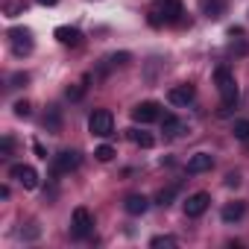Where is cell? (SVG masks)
<instances>
[{
    "label": "cell",
    "mask_w": 249,
    "mask_h": 249,
    "mask_svg": "<svg viewBox=\"0 0 249 249\" xmlns=\"http://www.w3.org/2000/svg\"><path fill=\"white\" fill-rule=\"evenodd\" d=\"M94 231V217H91V211L85 208V205H79V208H73V214H71V234L73 237H88Z\"/></svg>",
    "instance_id": "obj_4"
},
{
    "label": "cell",
    "mask_w": 249,
    "mask_h": 249,
    "mask_svg": "<svg viewBox=\"0 0 249 249\" xmlns=\"http://www.w3.org/2000/svg\"><path fill=\"white\" fill-rule=\"evenodd\" d=\"M38 3H41V6H56L59 0H38Z\"/></svg>",
    "instance_id": "obj_29"
},
{
    "label": "cell",
    "mask_w": 249,
    "mask_h": 249,
    "mask_svg": "<svg viewBox=\"0 0 249 249\" xmlns=\"http://www.w3.org/2000/svg\"><path fill=\"white\" fill-rule=\"evenodd\" d=\"M161 129H164V135H179L185 129V123L176 114H161Z\"/></svg>",
    "instance_id": "obj_17"
},
{
    "label": "cell",
    "mask_w": 249,
    "mask_h": 249,
    "mask_svg": "<svg viewBox=\"0 0 249 249\" xmlns=\"http://www.w3.org/2000/svg\"><path fill=\"white\" fill-rule=\"evenodd\" d=\"M194 97H196V91H194V85H188V82H182V85H173V88L167 91V100H170L173 106H188Z\"/></svg>",
    "instance_id": "obj_10"
},
{
    "label": "cell",
    "mask_w": 249,
    "mask_h": 249,
    "mask_svg": "<svg viewBox=\"0 0 249 249\" xmlns=\"http://www.w3.org/2000/svg\"><path fill=\"white\" fill-rule=\"evenodd\" d=\"M56 41L59 44H65V47H79L82 44V33L76 30V27H56Z\"/></svg>",
    "instance_id": "obj_11"
},
{
    "label": "cell",
    "mask_w": 249,
    "mask_h": 249,
    "mask_svg": "<svg viewBox=\"0 0 249 249\" xmlns=\"http://www.w3.org/2000/svg\"><path fill=\"white\" fill-rule=\"evenodd\" d=\"M226 185H229V188H237V185H240V176H237V173H229V176H226Z\"/></svg>",
    "instance_id": "obj_28"
},
{
    "label": "cell",
    "mask_w": 249,
    "mask_h": 249,
    "mask_svg": "<svg viewBox=\"0 0 249 249\" xmlns=\"http://www.w3.org/2000/svg\"><path fill=\"white\" fill-rule=\"evenodd\" d=\"M94 156H97V161H111V159H114V147L103 144V147H97V150H94Z\"/></svg>",
    "instance_id": "obj_22"
},
{
    "label": "cell",
    "mask_w": 249,
    "mask_h": 249,
    "mask_svg": "<svg viewBox=\"0 0 249 249\" xmlns=\"http://www.w3.org/2000/svg\"><path fill=\"white\" fill-rule=\"evenodd\" d=\"M9 176H12L18 185H24L27 191H36V188H38V170L30 167V164H12V167H9Z\"/></svg>",
    "instance_id": "obj_8"
},
{
    "label": "cell",
    "mask_w": 249,
    "mask_h": 249,
    "mask_svg": "<svg viewBox=\"0 0 249 249\" xmlns=\"http://www.w3.org/2000/svg\"><path fill=\"white\" fill-rule=\"evenodd\" d=\"M185 15L182 0H156V6L150 9V24L161 27V24H179Z\"/></svg>",
    "instance_id": "obj_2"
},
{
    "label": "cell",
    "mask_w": 249,
    "mask_h": 249,
    "mask_svg": "<svg viewBox=\"0 0 249 249\" xmlns=\"http://www.w3.org/2000/svg\"><path fill=\"white\" fill-rule=\"evenodd\" d=\"M88 129H91V135H97V138H108V135L114 132V117H111V111H108V108H97V111L88 117Z\"/></svg>",
    "instance_id": "obj_3"
},
{
    "label": "cell",
    "mask_w": 249,
    "mask_h": 249,
    "mask_svg": "<svg viewBox=\"0 0 249 249\" xmlns=\"http://www.w3.org/2000/svg\"><path fill=\"white\" fill-rule=\"evenodd\" d=\"M15 114H18V117H30V114H33V106H30L27 100H18V103H15Z\"/></svg>",
    "instance_id": "obj_23"
},
{
    "label": "cell",
    "mask_w": 249,
    "mask_h": 249,
    "mask_svg": "<svg viewBox=\"0 0 249 249\" xmlns=\"http://www.w3.org/2000/svg\"><path fill=\"white\" fill-rule=\"evenodd\" d=\"M176 243H179V240H176L173 234H159V237H153V240H150V246H153V249H161V246H176Z\"/></svg>",
    "instance_id": "obj_21"
},
{
    "label": "cell",
    "mask_w": 249,
    "mask_h": 249,
    "mask_svg": "<svg viewBox=\"0 0 249 249\" xmlns=\"http://www.w3.org/2000/svg\"><path fill=\"white\" fill-rule=\"evenodd\" d=\"M229 50H231V53H237V56H246V53H249V44H246V41H231V44H229Z\"/></svg>",
    "instance_id": "obj_24"
},
{
    "label": "cell",
    "mask_w": 249,
    "mask_h": 249,
    "mask_svg": "<svg viewBox=\"0 0 249 249\" xmlns=\"http://www.w3.org/2000/svg\"><path fill=\"white\" fill-rule=\"evenodd\" d=\"M12 147H15V138L6 135V138H3V156H12Z\"/></svg>",
    "instance_id": "obj_27"
},
{
    "label": "cell",
    "mask_w": 249,
    "mask_h": 249,
    "mask_svg": "<svg viewBox=\"0 0 249 249\" xmlns=\"http://www.w3.org/2000/svg\"><path fill=\"white\" fill-rule=\"evenodd\" d=\"M123 208H126V214H132V217H141L150 208V199L144 194H129L126 199H123Z\"/></svg>",
    "instance_id": "obj_12"
},
{
    "label": "cell",
    "mask_w": 249,
    "mask_h": 249,
    "mask_svg": "<svg viewBox=\"0 0 249 249\" xmlns=\"http://www.w3.org/2000/svg\"><path fill=\"white\" fill-rule=\"evenodd\" d=\"M214 82H217V91L223 97V106H220V117H229L234 108H237V100H240V91H237V82H234V73L229 68H217L214 71Z\"/></svg>",
    "instance_id": "obj_1"
},
{
    "label": "cell",
    "mask_w": 249,
    "mask_h": 249,
    "mask_svg": "<svg viewBox=\"0 0 249 249\" xmlns=\"http://www.w3.org/2000/svg\"><path fill=\"white\" fill-rule=\"evenodd\" d=\"M231 135H234L237 141H249V120H246V117L231 123Z\"/></svg>",
    "instance_id": "obj_19"
},
{
    "label": "cell",
    "mask_w": 249,
    "mask_h": 249,
    "mask_svg": "<svg viewBox=\"0 0 249 249\" xmlns=\"http://www.w3.org/2000/svg\"><path fill=\"white\" fill-rule=\"evenodd\" d=\"M129 141H132V144H138V147H144V150L156 147V138H153L150 132H141V129H129Z\"/></svg>",
    "instance_id": "obj_18"
},
{
    "label": "cell",
    "mask_w": 249,
    "mask_h": 249,
    "mask_svg": "<svg viewBox=\"0 0 249 249\" xmlns=\"http://www.w3.org/2000/svg\"><path fill=\"white\" fill-rule=\"evenodd\" d=\"M208 205H211V194L196 191V194H191V196L185 199V214H188V217H202V214L208 211Z\"/></svg>",
    "instance_id": "obj_9"
},
{
    "label": "cell",
    "mask_w": 249,
    "mask_h": 249,
    "mask_svg": "<svg viewBox=\"0 0 249 249\" xmlns=\"http://www.w3.org/2000/svg\"><path fill=\"white\" fill-rule=\"evenodd\" d=\"M243 214H246V205H243V202H226V205H223V211H220L223 223H237Z\"/></svg>",
    "instance_id": "obj_15"
},
{
    "label": "cell",
    "mask_w": 249,
    "mask_h": 249,
    "mask_svg": "<svg viewBox=\"0 0 249 249\" xmlns=\"http://www.w3.org/2000/svg\"><path fill=\"white\" fill-rule=\"evenodd\" d=\"M82 161V156L76 150H62L59 156H53V176H65L71 170H76Z\"/></svg>",
    "instance_id": "obj_7"
},
{
    "label": "cell",
    "mask_w": 249,
    "mask_h": 249,
    "mask_svg": "<svg viewBox=\"0 0 249 249\" xmlns=\"http://www.w3.org/2000/svg\"><path fill=\"white\" fill-rule=\"evenodd\" d=\"M132 120L141 123V126H147V123H153V120H161V106L156 100H144V103H138L132 108Z\"/></svg>",
    "instance_id": "obj_6"
},
{
    "label": "cell",
    "mask_w": 249,
    "mask_h": 249,
    "mask_svg": "<svg viewBox=\"0 0 249 249\" xmlns=\"http://www.w3.org/2000/svg\"><path fill=\"white\" fill-rule=\"evenodd\" d=\"M214 167V156L211 153H194L188 159V173H205Z\"/></svg>",
    "instance_id": "obj_13"
},
{
    "label": "cell",
    "mask_w": 249,
    "mask_h": 249,
    "mask_svg": "<svg viewBox=\"0 0 249 249\" xmlns=\"http://www.w3.org/2000/svg\"><path fill=\"white\" fill-rule=\"evenodd\" d=\"M44 129L47 132H59L62 129V111H59V106H47V114H44Z\"/></svg>",
    "instance_id": "obj_16"
},
{
    "label": "cell",
    "mask_w": 249,
    "mask_h": 249,
    "mask_svg": "<svg viewBox=\"0 0 249 249\" xmlns=\"http://www.w3.org/2000/svg\"><path fill=\"white\" fill-rule=\"evenodd\" d=\"M9 44H12V53H15V56L33 53V47H36L33 30H27V27H12V30H9Z\"/></svg>",
    "instance_id": "obj_5"
},
{
    "label": "cell",
    "mask_w": 249,
    "mask_h": 249,
    "mask_svg": "<svg viewBox=\"0 0 249 249\" xmlns=\"http://www.w3.org/2000/svg\"><path fill=\"white\" fill-rule=\"evenodd\" d=\"M27 82H30L27 73H15V76H12V85H15V88H21V85H27Z\"/></svg>",
    "instance_id": "obj_26"
},
{
    "label": "cell",
    "mask_w": 249,
    "mask_h": 249,
    "mask_svg": "<svg viewBox=\"0 0 249 249\" xmlns=\"http://www.w3.org/2000/svg\"><path fill=\"white\" fill-rule=\"evenodd\" d=\"M176 194H179V185L161 188V191H159V196H156V202H159V205H170V202L176 199Z\"/></svg>",
    "instance_id": "obj_20"
},
{
    "label": "cell",
    "mask_w": 249,
    "mask_h": 249,
    "mask_svg": "<svg viewBox=\"0 0 249 249\" xmlns=\"http://www.w3.org/2000/svg\"><path fill=\"white\" fill-rule=\"evenodd\" d=\"M199 9H202L205 18L217 21V18L226 15V0H199Z\"/></svg>",
    "instance_id": "obj_14"
},
{
    "label": "cell",
    "mask_w": 249,
    "mask_h": 249,
    "mask_svg": "<svg viewBox=\"0 0 249 249\" xmlns=\"http://www.w3.org/2000/svg\"><path fill=\"white\" fill-rule=\"evenodd\" d=\"M85 94V85H76V88H68V100H79Z\"/></svg>",
    "instance_id": "obj_25"
}]
</instances>
